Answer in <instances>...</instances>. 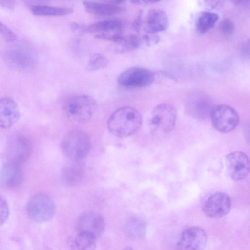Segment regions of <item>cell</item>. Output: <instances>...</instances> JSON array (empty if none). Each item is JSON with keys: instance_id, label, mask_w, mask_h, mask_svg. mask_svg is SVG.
I'll return each mask as SVG.
<instances>
[{"instance_id": "6da1fadb", "label": "cell", "mask_w": 250, "mask_h": 250, "mask_svg": "<svg viewBox=\"0 0 250 250\" xmlns=\"http://www.w3.org/2000/svg\"><path fill=\"white\" fill-rule=\"evenodd\" d=\"M142 118L140 112L131 106L115 110L107 121V128L114 136L124 138L136 133L140 128Z\"/></svg>"}, {"instance_id": "7a4b0ae2", "label": "cell", "mask_w": 250, "mask_h": 250, "mask_svg": "<svg viewBox=\"0 0 250 250\" xmlns=\"http://www.w3.org/2000/svg\"><path fill=\"white\" fill-rule=\"evenodd\" d=\"M97 109L96 101L85 94L72 95L65 100L62 105L65 116L70 120L79 123L90 120Z\"/></svg>"}, {"instance_id": "3957f363", "label": "cell", "mask_w": 250, "mask_h": 250, "mask_svg": "<svg viewBox=\"0 0 250 250\" xmlns=\"http://www.w3.org/2000/svg\"><path fill=\"white\" fill-rule=\"evenodd\" d=\"M61 147L65 157L73 161H79L89 154L91 147V139L85 131L74 129L64 136Z\"/></svg>"}, {"instance_id": "277c9868", "label": "cell", "mask_w": 250, "mask_h": 250, "mask_svg": "<svg viewBox=\"0 0 250 250\" xmlns=\"http://www.w3.org/2000/svg\"><path fill=\"white\" fill-rule=\"evenodd\" d=\"M177 118V111L171 104L162 103L156 106L152 111L148 122L151 132L166 134L173 130Z\"/></svg>"}, {"instance_id": "5b68a950", "label": "cell", "mask_w": 250, "mask_h": 250, "mask_svg": "<svg viewBox=\"0 0 250 250\" xmlns=\"http://www.w3.org/2000/svg\"><path fill=\"white\" fill-rule=\"evenodd\" d=\"M28 216L32 220L42 223L51 219L55 213V205L47 195L38 193L32 196L26 207Z\"/></svg>"}, {"instance_id": "8992f818", "label": "cell", "mask_w": 250, "mask_h": 250, "mask_svg": "<svg viewBox=\"0 0 250 250\" xmlns=\"http://www.w3.org/2000/svg\"><path fill=\"white\" fill-rule=\"evenodd\" d=\"M123 22L119 19H107L88 25L81 24V32L94 34L98 39L113 42L123 35Z\"/></svg>"}, {"instance_id": "52a82bcc", "label": "cell", "mask_w": 250, "mask_h": 250, "mask_svg": "<svg viewBox=\"0 0 250 250\" xmlns=\"http://www.w3.org/2000/svg\"><path fill=\"white\" fill-rule=\"evenodd\" d=\"M210 117L214 128L222 133L232 131L239 123L237 112L228 105L221 104L214 107Z\"/></svg>"}, {"instance_id": "ba28073f", "label": "cell", "mask_w": 250, "mask_h": 250, "mask_svg": "<svg viewBox=\"0 0 250 250\" xmlns=\"http://www.w3.org/2000/svg\"><path fill=\"white\" fill-rule=\"evenodd\" d=\"M155 79L152 71L143 67H133L121 73L117 82L125 87L142 88L151 85Z\"/></svg>"}, {"instance_id": "9c48e42d", "label": "cell", "mask_w": 250, "mask_h": 250, "mask_svg": "<svg viewBox=\"0 0 250 250\" xmlns=\"http://www.w3.org/2000/svg\"><path fill=\"white\" fill-rule=\"evenodd\" d=\"M231 206L230 197L225 193L217 192L210 195L205 201L202 210L208 217L219 219L228 214Z\"/></svg>"}, {"instance_id": "30bf717a", "label": "cell", "mask_w": 250, "mask_h": 250, "mask_svg": "<svg viewBox=\"0 0 250 250\" xmlns=\"http://www.w3.org/2000/svg\"><path fill=\"white\" fill-rule=\"evenodd\" d=\"M31 150L30 141L23 134L16 133L8 139L7 151L9 161L20 165L28 160Z\"/></svg>"}, {"instance_id": "8fae6325", "label": "cell", "mask_w": 250, "mask_h": 250, "mask_svg": "<svg viewBox=\"0 0 250 250\" xmlns=\"http://www.w3.org/2000/svg\"><path fill=\"white\" fill-rule=\"evenodd\" d=\"M214 107L210 98L203 93L190 95L185 102V108L188 113L198 119H205L210 117Z\"/></svg>"}, {"instance_id": "7c38bea8", "label": "cell", "mask_w": 250, "mask_h": 250, "mask_svg": "<svg viewBox=\"0 0 250 250\" xmlns=\"http://www.w3.org/2000/svg\"><path fill=\"white\" fill-rule=\"evenodd\" d=\"M76 226L78 233L87 234L96 238L104 232L105 221L98 213L85 211L79 216Z\"/></svg>"}, {"instance_id": "4fadbf2b", "label": "cell", "mask_w": 250, "mask_h": 250, "mask_svg": "<svg viewBox=\"0 0 250 250\" xmlns=\"http://www.w3.org/2000/svg\"><path fill=\"white\" fill-rule=\"evenodd\" d=\"M207 243L205 230L199 227L186 229L178 242V250H204Z\"/></svg>"}, {"instance_id": "5bb4252c", "label": "cell", "mask_w": 250, "mask_h": 250, "mask_svg": "<svg viewBox=\"0 0 250 250\" xmlns=\"http://www.w3.org/2000/svg\"><path fill=\"white\" fill-rule=\"evenodd\" d=\"M5 59L10 66L18 70L29 69L36 62L35 54L30 49L21 46L8 50Z\"/></svg>"}, {"instance_id": "9a60e30c", "label": "cell", "mask_w": 250, "mask_h": 250, "mask_svg": "<svg viewBox=\"0 0 250 250\" xmlns=\"http://www.w3.org/2000/svg\"><path fill=\"white\" fill-rule=\"evenodd\" d=\"M226 165L229 175L234 181L244 179L249 172L248 157L241 151H235L229 154L226 158Z\"/></svg>"}, {"instance_id": "2e32d148", "label": "cell", "mask_w": 250, "mask_h": 250, "mask_svg": "<svg viewBox=\"0 0 250 250\" xmlns=\"http://www.w3.org/2000/svg\"><path fill=\"white\" fill-rule=\"evenodd\" d=\"M123 0H110L104 2L83 1L84 10L88 13L101 16L112 15L122 12L125 7Z\"/></svg>"}, {"instance_id": "e0dca14e", "label": "cell", "mask_w": 250, "mask_h": 250, "mask_svg": "<svg viewBox=\"0 0 250 250\" xmlns=\"http://www.w3.org/2000/svg\"><path fill=\"white\" fill-rule=\"evenodd\" d=\"M20 110L17 103L10 98L0 99V127L9 128L19 120Z\"/></svg>"}, {"instance_id": "ac0fdd59", "label": "cell", "mask_w": 250, "mask_h": 250, "mask_svg": "<svg viewBox=\"0 0 250 250\" xmlns=\"http://www.w3.org/2000/svg\"><path fill=\"white\" fill-rule=\"evenodd\" d=\"M169 23L168 17L164 11L160 9H151L146 17L144 30L146 33L157 34L166 30Z\"/></svg>"}, {"instance_id": "d6986e66", "label": "cell", "mask_w": 250, "mask_h": 250, "mask_svg": "<svg viewBox=\"0 0 250 250\" xmlns=\"http://www.w3.org/2000/svg\"><path fill=\"white\" fill-rule=\"evenodd\" d=\"M23 173L20 165L8 161L0 170V184L5 188H14L22 182Z\"/></svg>"}, {"instance_id": "ffe728a7", "label": "cell", "mask_w": 250, "mask_h": 250, "mask_svg": "<svg viewBox=\"0 0 250 250\" xmlns=\"http://www.w3.org/2000/svg\"><path fill=\"white\" fill-rule=\"evenodd\" d=\"M65 165L61 170V177L64 185L73 187L82 181L84 171L83 165L79 161H73Z\"/></svg>"}, {"instance_id": "44dd1931", "label": "cell", "mask_w": 250, "mask_h": 250, "mask_svg": "<svg viewBox=\"0 0 250 250\" xmlns=\"http://www.w3.org/2000/svg\"><path fill=\"white\" fill-rule=\"evenodd\" d=\"M142 41L137 35H122L113 42V50L117 53H127L137 49L141 45Z\"/></svg>"}, {"instance_id": "7402d4cb", "label": "cell", "mask_w": 250, "mask_h": 250, "mask_svg": "<svg viewBox=\"0 0 250 250\" xmlns=\"http://www.w3.org/2000/svg\"><path fill=\"white\" fill-rule=\"evenodd\" d=\"M32 12L37 16H58L70 14L73 9L68 7L33 4L30 6Z\"/></svg>"}, {"instance_id": "603a6c76", "label": "cell", "mask_w": 250, "mask_h": 250, "mask_svg": "<svg viewBox=\"0 0 250 250\" xmlns=\"http://www.w3.org/2000/svg\"><path fill=\"white\" fill-rule=\"evenodd\" d=\"M218 15L214 12L204 11L201 12L197 19L196 27L201 33L210 30L218 20Z\"/></svg>"}, {"instance_id": "cb8c5ba5", "label": "cell", "mask_w": 250, "mask_h": 250, "mask_svg": "<svg viewBox=\"0 0 250 250\" xmlns=\"http://www.w3.org/2000/svg\"><path fill=\"white\" fill-rule=\"evenodd\" d=\"M96 238L85 233H78L73 241L71 250H95Z\"/></svg>"}, {"instance_id": "d4e9b609", "label": "cell", "mask_w": 250, "mask_h": 250, "mask_svg": "<svg viewBox=\"0 0 250 250\" xmlns=\"http://www.w3.org/2000/svg\"><path fill=\"white\" fill-rule=\"evenodd\" d=\"M109 64V60L104 55L99 53L92 54L88 60L87 69L95 71L106 67Z\"/></svg>"}, {"instance_id": "484cf974", "label": "cell", "mask_w": 250, "mask_h": 250, "mask_svg": "<svg viewBox=\"0 0 250 250\" xmlns=\"http://www.w3.org/2000/svg\"><path fill=\"white\" fill-rule=\"evenodd\" d=\"M145 222L141 219L133 217L130 218L126 224V230L129 235L133 237H140L145 230Z\"/></svg>"}, {"instance_id": "4316f807", "label": "cell", "mask_w": 250, "mask_h": 250, "mask_svg": "<svg viewBox=\"0 0 250 250\" xmlns=\"http://www.w3.org/2000/svg\"><path fill=\"white\" fill-rule=\"evenodd\" d=\"M219 30L223 34L227 35H231L235 29L234 22L228 18L222 19L219 22Z\"/></svg>"}, {"instance_id": "83f0119b", "label": "cell", "mask_w": 250, "mask_h": 250, "mask_svg": "<svg viewBox=\"0 0 250 250\" xmlns=\"http://www.w3.org/2000/svg\"><path fill=\"white\" fill-rule=\"evenodd\" d=\"M0 35L6 41L12 42L17 39L16 35L0 21Z\"/></svg>"}, {"instance_id": "f1b7e54d", "label": "cell", "mask_w": 250, "mask_h": 250, "mask_svg": "<svg viewBox=\"0 0 250 250\" xmlns=\"http://www.w3.org/2000/svg\"><path fill=\"white\" fill-rule=\"evenodd\" d=\"M9 213V209L6 201L0 197V226L7 219Z\"/></svg>"}, {"instance_id": "f546056e", "label": "cell", "mask_w": 250, "mask_h": 250, "mask_svg": "<svg viewBox=\"0 0 250 250\" xmlns=\"http://www.w3.org/2000/svg\"><path fill=\"white\" fill-rule=\"evenodd\" d=\"M142 40L144 41L147 45H152L158 42L159 38L157 34L146 33L143 36Z\"/></svg>"}, {"instance_id": "4dcf8cb0", "label": "cell", "mask_w": 250, "mask_h": 250, "mask_svg": "<svg viewBox=\"0 0 250 250\" xmlns=\"http://www.w3.org/2000/svg\"><path fill=\"white\" fill-rule=\"evenodd\" d=\"M142 11H140L132 24V28L136 32H139L141 29L142 24Z\"/></svg>"}, {"instance_id": "1f68e13d", "label": "cell", "mask_w": 250, "mask_h": 250, "mask_svg": "<svg viewBox=\"0 0 250 250\" xmlns=\"http://www.w3.org/2000/svg\"><path fill=\"white\" fill-rule=\"evenodd\" d=\"M14 1L9 0H0V6L7 8H12L14 6Z\"/></svg>"}, {"instance_id": "d6a6232c", "label": "cell", "mask_w": 250, "mask_h": 250, "mask_svg": "<svg viewBox=\"0 0 250 250\" xmlns=\"http://www.w3.org/2000/svg\"><path fill=\"white\" fill-rule=\"evenodd\" d=\"M157 1L154 0H132L131 2L134 4L142 5V4H149L157 3Z\"/></svg>"}, {"instance_id": "836d02e7", "label": "cell", "mask_w": 250, "mask_h": 250, "mask_svg": "<svg viewBox=\"0 0 250 250\" xmlns=\"http://www.w3.org/2000/svg\"><path fill=\"white\" fill-rule=\"evenodd\" d=\"M123 250H134L131 248H126L125 249H123Z\"/></svg>"}]
</instances>
